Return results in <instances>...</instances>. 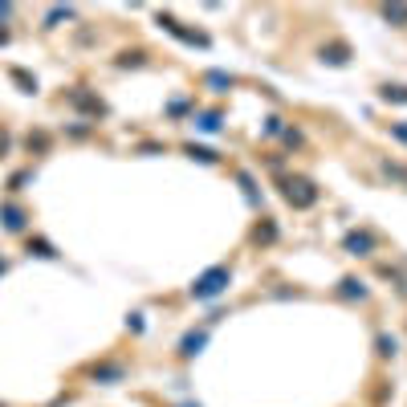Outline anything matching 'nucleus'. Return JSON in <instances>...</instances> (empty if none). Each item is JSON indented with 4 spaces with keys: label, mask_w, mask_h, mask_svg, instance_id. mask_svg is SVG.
<instances>
[{
    "label": "nucleus",
    "mask_w": 407,
    "mask_h": 407,
    "mask_svg": "<svg viewBox=\"0 0 407 407\" xmlns=\"http://www.w3.org/2000/svg\"><path fill=\"white\" fill-rule=\"evenodd\" d=\"M228 281H232V269H228V265H216V269H208V273L195 277L192 297L195 302H212V297H220V293L228 289Z\"/></svg>",
    "instance_id": "1"
},
{
    "label": "nucleus",
    "mask_w": 407,
    "mask_h": 407,
    "mask_svg": "<svg viewBox=\"0 0 407 407\" xmlns=\"http://www.w3.org/2000/svg\"><path fill=\"white\" fill-rule=\"evenodd\" d=\"M286 200L293 204V208H313V204H318V188H313L310 179H289Z\"/></svg>",
    "instance_id": "2"
},
{
    "label": "nucleus",
    "mask_w": 407,
    "mask_h": 407,
    "mask_svg": "<svg viewBox=\"0 0 407 407\" xmlns=\"http://www.w3.org/2000/svg\"><path fill=\"white\" fill-rule=\"evenodd\" d=\"M159 24H163V29H168L171 37H179V41H184V45H200V49H208V37H204V33H195V29H184V24L175 21V17H168V13H163V17H159Z\"/></svg>",
    "instance_id": "3"
},
{
    "label": "nucleus",
    "mask_w": 407,
    "mask_h": 407,
    "mask_svg": "<svg viewBox=\"0 0 407 407\" xmlns=\"http://www.w3.org/2000/svg\"><path fill=\"white\" fill-rule=\"evenodd\" d=\"M342 249H346L350 257H371V253H375V237H371V232H346V237H342Z\"/></svg>",
    "instance_id": "4"
},
{
    "label": "nucleus",
    "mask_w": 407,
    "mask_h": 407,
    "mask_svg": "<svg viewBox=\"0 0 407 407\" xmlns=\"http://www.w3.org/2000/svg\"><path fill=\"white\" fill-rule=\"evenodd\" d=\"M90 379H98V383H122L126 367L122 362H98V367H90Z\"/></svg>",
    "instance_id": "5"
},
{
    "label": "nucleus",
    "mask_w": 407,
    "mask_h": 407,
    "mask_svg": "<svg viewBox=\"0 0 407 407\" xmlns=\"http://www.w3.org/2000/svg\"><path fill=\"white\" fill-rule=\"evenodd\" d=\"M204 342H208V330H192V334L179 338V359H195L200 350H204Z\"/></svg>",
    "instance_id": "6"
},
{
    "label": "nucleus",
    "mask_w": 407,
    "mask_h": 407,
    "mask_svg": "<svg viewBox=\"0 0 407 407\" xmlns=\"http://www.w3.org/2000/svg\"><path fill=\"white\" fill-rule=\"evenodd\" d=\"M0 220H4L8 232H24V212L17 204H4V208H0Z\"/></svg>",
    "instance_id": "7"
},
{
    "label": "nucleus",
    "mask_w": 407,
    "mask_h": 407,
    "mask_svg": "<svg viewBox=\"0 0 407 407\" xmlns=\"http://www.w3.org/2000/svg\"><path fill=\"white\" fill-rule=\"evenodd\" d=\"M322 61H330V66H346V61H350V49L342 45V41H334V45H322Z\"/></svg>",
    "instance_id": "8"
},
{
    "label": "nucleus",
    "mask_w": 407,
    "mask_h": 407,
    "mask_svg": "<svg viewBox=\"0 0 407 407\" xmlns=\"http://www.w3.org/2000/svg\"><path fill=\"white\" fill-rule=\"evenodd\" d=\"M253 240H257V244H273V240H277V224H273V220H261V224L253 228Z\"/></svg>",
    "instance_id": "9"
},
{
    "label": "nucleus",
    "mask_w": 407,
    "mask_h": 407,
    "mask_svg": "<svg viewBox=\"0 0 407 407\" xmlns=\"http://www.w3.org/2000/svg\"><path fill=\"white\" fill-rule=\"evenodd\" d=\"M338 293H342V297H367V286H362L359 277H342V289H338Z\"/></svg>",
    "instance_id": "10"
},
{
    "label": "nucleus",
    "mask_w": 407,
    "mask_h": 407,
    "mask_svg": "<svg viewBox=\"0 0 407 407\" xmlns=\"http://www.w3.org/2000/svg\"><path fill=\"white\" fill-rule=\"evenodd\" d=\"M375 355H379V359H395V338L379 334V338H375Z\"/></svg>",
    "instance_id": "11"
},
{
    "label": "nucleus",
    "mask_w": 407,
    "mask_h": 407,
    "mask_svg": "<svg viewBox=\"0 0 407 407\" xmlns=\"http://www.w3.org/2000/svg\"><path fill=\"white\" fill-rule=\"evenodd\" d=\"M208 86H216V94L232 90V73H220V70H212V73H208Z\"/></svg>",
    "instance_id": "12"
},
{
    "label": "nucleus",
    "mask_w": 407,
    "mask_h": 407,
    "mask_svg": "<svg viewBox=\"0 0 407 407\" xmlns=\"http://www.w3.org/2000/svg\"><path fill=\"white\" fill-rule=\"evenodd\" d=\"M383 21L407 24V4H383Z\"/></svg>",
    "instance_id": "13"
},
{
    "label": "nucleus",
    "mask_w": 407,
    "mask_h": 407,
    "mask_svg": "<svg viewBox=\"0 0 407 407\" xmlns=\"http://www.w3.org/2000/svg\"><path fill=\"white\" fill-rule=\"evenodd\" d=\"M73 102L82 106V110H90V114H102L106 106H102V98H90V94H73Z\"/></svg>",
    "instance_id": "14"
},
{
    "label": "nucleus",
    "mask_w": 407,
    "mask_h": 407,
    "mask_svg": "<svg viewBox=\"0 0 407 407\" xmlns=\"http://www.w3.org/2000/svg\"><path fill=\"white\" fill-rule=\"evenodd\" d=\"M383 102H407V86H383Z\"/></svg>",
    "instance_id": "15"
},
{
    "label": "nucleus",
    "mask_w": 407,
    "mask_h": 407,
    "mask_svg": "<svg viewBox=\"0 0 407 407\" xmlns=\"http://www.w3.org/2000/svg\"><path fill=\"white\" fill-rule=\"evenodd\" d=\"M188 155H192V159H200V163H216V151H208V147H188Z\"/></svg>",
    "instance_id": "16"
},
{
    "label": "nucleus",
    "mask_w": 407,
    "mask_h": 407,
    "mask_svg": "<svg viewBox=\"0 0 407 407\" xmlns=\"http://www.w3.org/2000/svg\"><path fill=\"white\" fill-rule=\"evenodd\" d=\"M29 253H37V257H57L49 240H29Z\"/></svg>",
    "instance_id": "17"
},
{
    "label": "nucleus",
    "mask_w": 407,
    "mask_h": 407,
    "mask_svg": "<svg viewBox=\"0 0 407 407\" xmlns=\"http://www.w3.org/2000/svg\"><path fill=\"white\" fill-rule=\"evenodd\" d=\"M70 17H73V8H53V13L45 17V29H53L57 21H70Z\"/></svg>",
    "instance_id": "18"
},
{
    "label": "nucleus",
    "mask_w": 407,
    "mask_h": 407,
    "mask_svg": "<svg viewBox=\"0 0 407 407\" xmlns=\"http://www.w3.org/2000/svg\"><path fill=\"white\" fill-rule=\"evenodd\" d=\"M383 171L391 175V179H399V184H407V168H404V163H383Z\"/></svg>",
    "instance_id": "19"
},
{
    "label": "nucleus",
    "mask_w": 407,
    "mask_h": 407,
    "mask_svg": "<svg viewBox=\"0 0 407 407\" xmlns=\"http://www.w3.org/2000/svg\"><path fill=\"white\" fill-rule=\"evenodd\" d=\"M119 66H143V49H135V53H119Z\"/></svg>",
    "instance_id": "20"
},
{
    "label": "nucleus",
    "mask_w": 407,
    "mask_h": 407,
    "mask_svg": "<svg viewBox=\"0 0 407 407\" xmlns=\"http://www.w3.org/2000/svg\"><path fill=\"white\" fill-rule=\"evenodd\" d=\"M200 126H204V131H220V114H216V110H208V114L200 119Z\"/></svg>",
    "instance_id": "21"
},
{
    "label": "nucleus",
    "mask_w": 407,
    "mask_h": 407,
    "mask_svg": "<svg viewBox=\"0 0 407 407\" xmlns=\"http://www.w3.org/2000/svg\"><path fill=\"white\" fill-rule=\"evenodd\" d=\"M13 77H17V82H21L24 90H29V94H33V90H37V82H33V77H29V73L24 70H13Z\"/></svg>",
    "instance_id": "22"
},
{
    "label": "nucleus",
    "mask_w": 407,
    "mask_h": 407,
    "mask_svg": "<svg viewBox=\"0 0 407 407\" xmlns=\"http://www.w3.org/2000/svg\"><path fill=\"white\" fill-rule=\"evenodd\" d=\"M24 143H29V151H33V147H37V151H45V147H49V139H45V135H29Z\"/></svg>",
    "instance_id": "23"
},
{
    "label": "nucleus",
    "mask_w": 407,
    "mask_h": 407,
    "mask_svg": "<svg viewBox=\"0 0 407 407\" xmlns=\"http://www.w3.org/2000/svg\"><path fill=\"white\" fill-rule=\"evenodd\" d=\"M265 131H269V135H281L286 126H281V119H269V122H265Z\"/></svg>",
    "instance_id": "24"
},
{
    "label": "nucleus",
    "mask_w": 407,
    "mask_h": 407,
    "mask_svg": "<svg viewBox=\"0 0 407 407\" xmlns=\"http://www.w3.org/2000/svg\"><path fill=\"white\" fill-rule=\"evenodd\" d=\"M8 13H13V4H0V21H4V17H8Z\"/></svg>",
    "instance_id": "25"
},
{
    "label": "nucleus",
    "mask_w": 407,
    "mask_h": 407,
    "mask_svg": "<svg viewBox=\"0 0 407 407\" xmlns=\"http://www.w3.org/2000/svg\"><path fill=\"white\" fill-rule=\"evenodd\" d=\"M4 41H8V29H0V45H4Z\"/></svg>",
    "instance_id": "26"
},
{
    "label": "nucleus",
    "mask_w": 407,
    "mask_h": 407,
    "mask_svg": "<svg viewBox=\"0 0 407 407\" xmlns=\"http://www.w3.org/2000/svg\"><path fill=\"white\" fill-rule=\"evenodd\" d=\"M184 407H200V404H184Z\"/></svg>",
    "instance_id": "27"
},
{
    "label": "nucleus",
    "mask_w": 407,
    "mask_h": 407,
    "mask_svg": "<svg viewBox=\"0 0 407 407\" xmlns=\"http://www.w3.org/2000/svg\"><path fill=\"white\" fill-rule=\"evenodd\" d=\"M0 273H4V261H0Z\"/></svg>",
    "instance_id": "28"
},
{
    "label": "nucleus",
    "mask_w": 407,
    "mask_h": 407,
    "mask_svg": "<svg viewBox=\"0 0 407 407\" xmlns=\"http://www.w3.org/2000/svg\"><path fill=\"white\" fill-rule=\"evenodd\" d=\"M0 407H4V404H0Z\"/></svg>",
    "instance_id": "29"
}]
</instances>
